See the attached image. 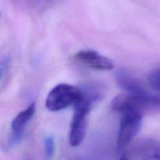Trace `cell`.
<instances>
[{
  "label": "cell",
  "mask_w": 160,
  "mask_h": 160,
  "mask_svg": "<svg viewBox=\"0 0 160 160\" xmlns=\"http://www.w3.org/2000/svg\"><path fill=\"white\" fill-rule=\"evenodd\" d=\"M97 100L95 96L82 91V96L73 106L74 113L69 133V142L72 147L79 146L84 142L87 131L88 116L92 103Z\"/></svg>",
  "instance_id": "obj_1"
},
{
  "label": "cell",
  "mask_w": 160,
  "mask_h": 160,
  "mask_svg": "<svg viewBox=\"0 0 160 160\" xmlns=\"http://www.w3.org/2000/svg\"><path fill=\"white\" fill-rule=\"evenodd\" d=\"M82 96V90L68 84L55 86L47 95L45 106L52 112H57L74 106Z\"/></svg>",
  "instance_id": "obj_2"
},
{
  "label": "cell",
  "mask_w": 160,
  "mask_h": 160,
  "mask_svg": "<svg viewBox=\"0 0 160 160\" xmlns=\"http://www.w3.org/2000/svg\"><path fill=\"white\" fill-rule=\"evenodd\" d=\"M122 117L117 137V148L122 149L128 146L140 131L142 125V112L127 110L121 112Z\"/></svg>",
  "instance_id": "obj_3"
},
{
  "label": "cell",
  "mask_w": 160,
  "mask_h": 160,
  "mask_svg": "<svg viewBox=\"0 0 160 160\" xmlns=\"http://www.w3.org/2000/svg\"><path fill=\"white\" fill-rule=\"evenodd\" d=\"M35 109V103L33 102L14 117L11 123V133L9 139V146H13L20 143L23 138L25 128L34 117Z\"/></svg>",
  "instance_id": "obj_4"
},
{
  "label": "cell",
  "mask_w": 160,
  "mask_h": 160,
  "mask_svg": "<svg viewBox=\"0 0 160 160\" xmlns=\"http://www.w3.org/2000/svg\"><path fill=\"white\" fill-rule=\"evenodd\" d=\"M74 58L80 63L93 70L108 71L115 67L110 59L93 50H81L74 55Z\"/></svg>",
  "instance_id": "obj_5"
},
{
  "label": "cell",
  "mask_w": 160,
  "mask_h": 160,
  "mask_svg": "<svg viewBox=\"0 0 160 160\" xmlns=\"http://www.w3.org/2000/svg\"><path fill=\"white\" fill-rule=\"evenodd\" d=\"M116 81L119 87L121 88L127 93H142L146 92L140 81L123 69L117 71Z\"/></svg>",
  "instance_id": "obj_6"
},
{
  "label": "cell",
  "mask_w": 160,
  "mask_h": 160,
  "mask_svg": "<svg viewBox=\"0 0 160 160\" xmlns=\"http://www.w3.org/2000/svg\"><path fill=\"white\" fill-rule=\"evenodd\" d=\"M142 154L144 160H160V143L157 142H147L142 147Z\"/></svg>",
  "instance_id": "obj_7"
},
{
  "label": "cell",
  "mask_w": 160,
  "mask_h": 160,
  "mask_svg": "<svg viewBox=\"0 0 160 160\" xmlns=\"http://www.w3.org/2000/svg\"><path fill=\"white\" fill-rule=\"evenodd\" d=\"M148 83L152 91L160 95V67H156L148 73Z\"/></svg>",
  "instance_id": "obj_8"
},
{
  "label": "cell",
  "mask_w": 160,
  "mask_h": 160,
  "mask_svg": "<svg viewBox=\"0 0 160 160\" xmlns=\"http://www.w3.org/2000/svg\"><path fill=\"white\" fill-rule=\"evenodd\" d=\"M44 149H45V157L47 160L52 159L55 153V141L52 136H48L44 141Z\"/></svg>",
  "instance_id": "obj_9"
},
{
  "label": "cell",
  "mask_w": 160,
  "mask_h": 160,
  "mask_svg": "<svg viewBox=\"0 0 160 160\" xmlns=\"http://www.w3.org/2000/svg\"><path fill=\"white\" fill-rule=\"evenodd\" d=\"M11 60L9 56H5L2 59L1 63H0V75H1V83L3 84L5 78L8 74L10 69Z\"/></svg>",
  "instance_id": "obj_10"
},
{
  "label": "cell",
  "mask_w": 160,
  "mask_h": 160,
  "mask_svg": "<svg viewBox=\"0 0 160 160\" xmlns=\"http://www.w3.org/2000/svg\"><path fill=\"white\" fill-rule=\"evenodd\" d=\"M119 160H129V158L128 157L127 155H123V156H122L121 157H120V159Z\"/></svg>",
  "instance_id": "obj_11"
}]
</instances>
